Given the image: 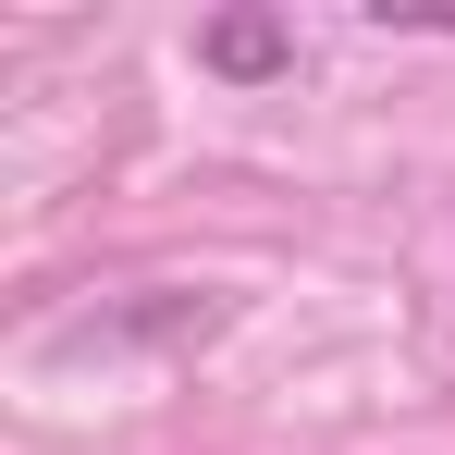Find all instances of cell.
Instances as JSON below:
<instances>
[{
  "label": "cell",
  "mask_w": 455,
  "mask_h": 455,
  "mask_svg": "<svg viewBox=\"0 0 455 455\" xmlns=\"http://www.w3.org/2000/svg\"><path fill=\"white\" fill-rule=\"evenodd\" d=\"M197 62L234 86H271V75H296V25L283 12H210L197 25Z\"/></svg>",
  "instance_id": "obj_1"
}]
</instances>
